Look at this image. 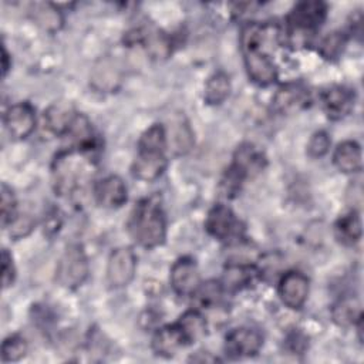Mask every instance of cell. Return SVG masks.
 Wrapping results in <instances>:
<instances>
[{
  "mask_svg": "<svg viewBox=\"0 0 364 364\" xmlns=\"http://www.w3.org/2000/svg\"><path fill=\"white\" fill-rule=\"evenodd\" d=\"M136 41L142 43L146 53L155 60L166 58L171 51V41L165 33L156 28H142L136 31Z\"/></svg>",
  "mask_w": 364,
  "mask_h": 364,
  "instance_id": "obj_21",
  "label": "cell"
},
{
  "mask_svg": "<svg viewBox=\"0 0 364 364\" xmlns=\"http://www.w3.org/2000/svg\"><path fill=\"white\" fill-rule=\"evenodd\" d=\"M94 162L90 151L70 148L61 151L53 162V185L58 195L75 193L92 176Z\"/></svg>",
  "mask_w": 364,
  "mask_h": 364,
  "instance_id": "obj_1",
  "label": "cell"
},
{
  "mask_svg": "<svg viewBox=\"0 0 364 364\" xmlns=\"http://www.w3.org/2000/svg\"><path fill=\"white\" fill-rule=\"evenodd\" d=\"M333 161L336 166L346 173L361 171L363 156H361L360 145L354 141L341 142L333 154Z\"/></svg>",
  "mask_w": 364,
  "mask_h": 364,
  "instance_id": "obj_22",
  "label": "cell"
},
{
  "mask_svg": "<svg viewBox=\"0 0 364 364\" xmlns=\"http://www.w3.org/2000/svg\"><path fill=\"white\" fill-rule=\"evenodd\" d=\"M327 6L323 1H301L287 16V24L291 36L306 38L314 33L324 21Z\"/></svg>",
  "mask_w": 364,
  "mask_h": 364,
  "instance_id": "obj_5",
  "label": "cell"
},
{
  "mask_svg": "<svg viewBox=\"0 0 364 364\" xmlns=\"http://www.w3.org/2000/svg\"><path fill=\"white\" fill-rule=\"evenodd\" d=\"M188 344L199 340L206 333V321L198 310L185 311L176 321Z\"/></svg>",
  "mask_w": 364,
  "mask_h": 364,
  "instance_id": "obj_28",
  "label": "cell"
},
{
  "mask_svg": "<svg viewBox=\"0 0 364 364\" xmlns=\"http://www.w3.org/2000/svg\"><path fill=\"white\" fill-rule=\"evenodd\" d=\"M0 209H1V225L6 228L16 216V199H14L13 191L6 183L1 185Z\"/></svg>",
  "mask_w": 364,
  "mask_h": 364,
  "instance_id": "obj_32",
  "label": "cell"
},
{
  "mask_svg": "<svg viewBox=\"0 0 364 364\" xmlns=\"http://www.w3.org/2000/svg\"><path fill=\"white\" fill-rule=\"evenodd\" d=\"M347 43V37L341 31L328 33L318 44V53L326 60H336L343 53Z\"/></svg>",
  "mask_w": 364,
  "mask_h": 364,
  "instance_id": "obj_30",
  "label": "cell"
},
{
  "mask_svg": "<svg viewBox=\"0 0 364 364\" xmlns=\"http://www.w3.org/2000/svg\"><path fill=\"white\" fill-rule=\"evenodd\" d=\"M88 272V259L82 246L77 243L67 246L57 266L58 283L67 289H75L85 282Z\"/></svg>",
  "mask_w": 364,
  "mask_h": 364,
  "instance_id": "obj_3",
  "label": "cell"
},
{
  "mask_svg": "<svg viewBox=\"0 0 364 364\" xmlns=\"http://www.w3.org/2000/svg\"><path fill=\"white\" fill-rule=\"evenodd\" d=\"M136 270V257L129 247L112 250L107 264V280L112 287H125L131 283Z\"/></svg>",
  "mask_w": 364,
  "mask_h": 364,
  "instance_id": "obj_7",
  "label": "cell"
},
{
  "mask_svg": "<svg viewBox=\"0 0 364 364\" xmlns=\"http://www.w3.org/2000/svg\"><path fill=\"white\" fill-rule=\"evenodd\" d=\"M361 218L357 210L348 212L347 215L341 216L336 223V236L343 245H355L361 239Z\"/></svg>",
  "mask_w": 364,
  "mask_h": 364,
  "instance_id": "obj_25",
  "label": "cell"
},
{
  "mask_svg": "<svg viewBox=\"0 0 364 364\" xmlns=\"http://www.w3.org/2000/svg\"><path fill=\"white\" fill-rule=\"evenodd\" d=\"M279 296L290 309H300L309 296V279L300 272H287L279 282Z\"/></svg>",
  "mask_w": 364,
  "mask_h": 364,
  "instance_id": "obj_14",
  "label": "cell"
},
{
  "mask_svg": "<svg viewBox=\"0 0 364 364\" xmlns=\"http://www.w3.org/2000/svg\"><path fill=\"white\" fill-rule=\"evenodd\" d=\"M169 142L171 149L175 155H185L193 145V132L188 122L178 119L171 125L169 136L166 135V144Z\"/></svg>",
  "mask_w": 364,
  "mask_h": 364,
  "instance_id": "obj_26",
  "label": "cell"
},
{
  "mask_svg": "<svg viewBox=\"0 0 364 364\" xmlns=\"http://www.w3.org/2000/svg\"><path fill=\"white\" fill-rule=\"evenodd\" d=\"M266 159L263 154L252 144H243L237 146L233 162L225 175V181L233 188H240V183L263 169Z\"/></svg>",
  "mask_w": 364,
  "mask_h": 364,
  "instance_id": "obj_4",
  "label": "cell"
},
{
  "mask_svg": "<svg viewBox=\"0 0 364 364\" xmlns=\"http://www.w3.org/2000/svg\"><path fill=\"white\" fill-rule=\"evenodd\" d=\"M166 165L168 161L165 156V149L138 146V154L132 162L131 172L136 179L151 182L164 173Z\"/></svg>",
  "mask_w": 364,
  "mask_h": 364,
  "instance_id": "obj_9",
  "label": "cell"
},
{
  "mask_svg": "<svg viewBox=\"0 0 364 364\" xmlns=\"http://www.w3.org/2000/svg\"><path fill=\"white\" fill-rule=\"evenodd\" d=\"M4 125L13 138H27L36 127V114L33 107L28 102L11 105L4 114Z\"/></svg>",
  "mask_w": 364,
  "mask_h": 364,
  "instance_id": "obj_13",
  "label": "cell"
},
{
  "mask_svg": "<svg viewBox=\"0 0 364 364\" xmlns=\"http://www.w3.org/2000/svg\"><path fill=\"white\" fill-rule=\"evenodd\" d=\"M200 284L196 263L189 257L178 259L171 267V286L179 296H192Z\"/></svg>",
  "mask_w": 364,
  "mask_h": 364,
  "instance_id": "obj_10",
  "label": "cell"
},
{
  "mask_svg": "<svg viewBox=\"0 0 364 364\" xmlns=\"http://www.w3.org/2000/svg\"><path fill=\"white\" fill-rule=\"evenodd\" d=\"M222 293L223 287L219 282L208 280L205 283H200L192 296L199 307H212L220 300Z\"/></svg>",
  "mask_w": 364,
  "mask_h": 364,
  "instance_id": "obj_29",
  "label": "cell"
},
{
  "mask_svg": "<svg viewBox=\"0 0 364 364\" xmlns=\"http://www.w3.org/2000/svg\"><path fill=\"white\" fill-rule=\"evenodd\" d=\"M230 92V81L229 77L219 71L210 75L205 84V91H203V98L206 104L209 105H218L222 104Z\"/></svg>",
  "mask_w": 364,
  "mask_h": 364,
  "instance_id": "obj_27",
  "label": "cell"
},
{
  "mask_svg": "<svg viewBox=\"0 0 364 364\" xmlns=\"http://www.w3.org/2000/svg\"><path fill=\"white\" fill-rule=\"evenodd\" d=\"M245 65L249 78L257 85H270L277 78L273 60L262 50H245Z\"/></svg>",
  "mask_w": 364,
  "mask_h": 364,
  "instance_id": "obj_12",
  "label": "cell"
},
{
  "mask_svg": "<svg viewBox=\"0 0 364 364\" xmlns=\"http://www.w3.org/2000/svg\"><path fill=\"white\" fill-rule=\"evenodd\" d=\"M309 104V91L300 82L282 85L272 100V108L279 114H294Z\"/></svg>",
  "mask_w": 364,
  "mask_h": 364,
  "instance_id": "obj_11",
  "label": "cell"
},
{
  "mask_svg": "<svg viewBox=\"0 0 364 364\" xmlns=\"http://www.w3.org/2000/svg\"><path fill=\"white\" fill-rule=\"evenodd\" d=\"M205 228L210 236L219 240L239 239L243 232L242 223L236 218V215L232 212V209L222 203L215 205L209 210L206 216Z\"/></svg>",
  "mask_w": 364,
  "mask_h": 364,
  "instance_id": "obj_6",
  "label": "cell"
},
{
  "mask_svg": "<svg viewBox=\"0 0 364 364\" xmlns=\"http://www.w3.org/2000/svg\"><path fill=\"white\" fill-rule=\"evenodd\" d=\"M323 108L330 119L347 117L354 107V92L343 85H334L321 94Z\"/></svg>",
  "mask_w": 364,
  "mask_h": 364,
  "instance_id": "obj_15",
  "label": "cell"
},
{
  "mask_svg": "<svg viewBox=\"0 0 364 364\" xmlns=\"http://www.w3.org/2000/svg\"><path fill=\"white\" fill-rule=\"evenodd\" d=\"M331 317L333 321L341 327L355 326V323L363 318L361 304L354 297H344L333 304Z\"/></svg>",
  "mask_w": 364,
  "mask_h": 364,
  "instance_id": "obj_24",
  "label": "cell"
},
{
  "mask_svg": "<svg viewBox=\"0 0 364 364\" xmlns=\"http://www.w3.org/2000/svg\"><path fill=\"white\" fill-rule=\"evenodd\" d=\"M128 229L138 245L159 246L166 236V220L159 202L154 198L141 200L129 218Z\"/></svg>",
  "mask_w": 364,
  "mask_h": 364,
  "instance_id": "obj_2",
  "label": "cell"
},
{
  "mask_svg": "<svg viewBox=\"0 0 364 364\" xmlns=\"http://www.w3.org/2000/svg\"><path fill=\"white\" fill-rule=\"evenodd\" d=\"M10 236L20 239L27 236L34 228V219L30 215H16L13 220L9 223Z\"/></svg>",
  "mask_w": 364,
  "mask_h": 364,
  "instance_id": "obj_34",
  "label": "cell"
},
{
  "mask_svg": "<svg viewBox=\"0 0 364 364\" xmlns=\"http://www.w3.org/2000/svg\"><path fill=\"white\" fill-rule=\"evenodd\" d=\"M94 196L104 208H119L127 202V186L119 176L109 175L95 183Z\"/></svg>",
  "mask_w": 364,
  "mask_h": 364,
  "instance_id": "obj_16",
  "label": "cell"
},
{
  "mask_svg": "<svg viewBox=\"0 0 364 364\" xmlns=\"http://www.w3.org/2000/svg\"><path fill=\"white\" fill-rule=\"evenodd\" d=\"M77 112L71 102L58 101L51 104L44 112V127L55 135H65L73 125Z\"/></svg>",
  "mask_w": 364,
  "mask_h": 364,
  "instance_id": "obj_17",
  "label": "cell"
},
{
  "mask_svg": "<svg viewBox=\"0 0 364 364\" xmlns=\"http://www.w3.org/2000/svg\"><path fill=\"white\" fill-rule=\"evenodd\" d=\"M27 343L20 336H10L3 341L1 346V358L4 363L18 361L27 354Z\"/></svg>",
  "mask_w": 364,
  "mask_h": 364,
  "instance_id": "obj_31",
  "label": "cell"
},
{
  "mask_svg": "<svg viewBox=\"0 0 364 364\" xmlns=\"http://www.w3.org/2000/svg\"><path fill=\"white\" fill-rule=\"evenodd\" d=\"M9 68H10V64H9V54H7L6 48L3 47V75L7 74Z\"/></svg>",
  "mask_w": 364,
  "mask_h": 364,
  "instance_id": "obj_36",
  "label": "cell"
},
{
  "mask_svg": "<svg viewBox=\"0 0 364 364\" xmlns=\"http://www.w3.org/2000/svg\"><path fill=\"white\" fill-rule=\"evenodd\" d=\"M91 82L100 91H114L121 82V70L115 60L105 57L100 60L92 70Z\"/></svg>",
  "mask_w": 364,
  "mask_h": 364,
  "instance_id": "obj_19",
  "label": "cell"
},
{
  "mask_svg": "<svg viewBox=\"0 0 364 364\" xmlns=\"http://www.w3.org/2000/svg\"><path fill=\"white\" fill-rule=\"evenodd\" d=\"M330 148V138L327 132L318 131L311 135L309 144H307V154L313 158H320L327 154Z\"/></svg>",
  "mask_w": 364,
  "mask_h": 364,
  "instance_id": "obj_33",
  "label": "cell"
},
{
  "mask_svg": "<svg viewBox=\"0 0 364 364\" xmlns=\"http://www.w3.org/2000/svg\"><path fill=\"white\" fill-rule=\"evenodd\" d=\"M263 344V336L259 330L250 327L233 328L225 338V351L232 358L252 357L259 353Z\"/></svg>",
  "mask_w": 364,
  "mask_h": 364,
  "instance_id": "obj_8",
  "label": "cell"
},
{
  "mask_svg": "<svg viewBox=\"0 0 364 364\" xmlns=\"http://www.w3.org/2000/svg\"><path fill=\"white\" fill-rule=\"evenodd\" d=\"M188 343L178 324L164 326L152 337V350L156 355L172 357Z\"/></svg>",
  "mask_w": 364,
  "mask_h": 364,
  "instance_id": "obj_18",
  "label": "cell"
},
{
  "mask_svg": "<svg viewBox=\"0 0 364 364\" xmlns=\"http://www.w3.org/2000/svg\"><path fill=\"white\" fill-rule=\"evenodd\" d=\"M259 270L252 264H230L226 267L222 279V287L228 291H237L249 287L257 279Z\"/></svg>",
  "mask_w": 364,
  "mask_h": 364,
  "instance_id": "obj_20",
  "label": "cell"
},
{
  "mask_svg": "<svg viewBox=\"0 0 364 364\" xmlns=\"http://www.w3.org/2000/svg\"><path fill=\"white\" fill-rule=\"evenodd\" d=\"M1 273H3V286L9 287L13 283L16 273H14L11 256L7 253L6 249L1 252Z\"/></svg>",
  "mask_w": 364,
  "mask_h": 364,
  "instance_id": "obj_35",
  "label": "cell"
},
{
  "mask_svg": "<svg viewBox=\"0 0 364 364\" xmlns=\"http://www.w3.org/2000/svg\"><path fill=\"white\" fill-rule=\"evenodd\" d=\"M31 18L36 24H38L43 30L54 33L63 26V14L61 11L53 6L51 3H34L30 7Z\"/></svg>",
  "mask_w": 364,
  "mask_h": 364,
  "instance_id": "obj_23",
  "label": "cell"
}]
</instances>
